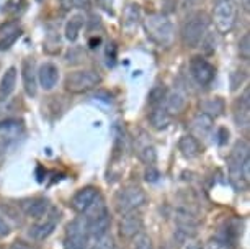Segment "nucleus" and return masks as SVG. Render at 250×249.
Segmentation results:
<instances>
[{
	"instance_id": "nucleus-1",
	"label": "nucleus",
	"mask_w": 250,
	"mask_h": 249,
	"mask_svg": "<svg viewBox=\"0 0 250 249\" xmlns=\"http://www.w3.org/2000/svg\"><path fill=\"white\" fill-rule=\"evenodd\" d=\"M144 30L147 36L160 48H170L173 43V23L165 13H149L144 20Z\"/></svg>"
},
{
	"instance_id": "nucleus-2",
	"label": "nucleus",
	"mask_w": 250,
	"mask_h": 249,
	"mask_svg": "<svg viewBox=\"0 0 250 249\" xmlns=\"http://www.w3.org/2000/svg\"><path fill=\"white\" fill-rule=\"evenodd\" d=\"M209 15L206 12H193L190 13L182 25V43L185 48H196L200 46L203 36L208 33L209 26Z\"/></svg>"
},
{
	"instance_id": "nucleus-3",
	"label": "nucleus",
	"mask_w": 250,
	"mask_h": 249,
	"mask_svg": "<svg viewBox=\"0 0 250 249\" xmlns=\"http://www.w3.org/2000/svg\"><path fill=\"white\" fill-rule=\"evenodd\" d=\"M87 229H88V234L93 238H100L103 234L108 233L110 229V225H111V217H110V211L103 204V200L98 199L93 202V205L88 208L87 211Z\"/></svg>"
},
{
	"instance_id": "nucleus-4",
	"label": "nucleus",
	"mask_w": 250,
	"mask_h": 249,
	"mask_svg": "<svg viewBox=\"0 0 250 249\" xmlns=\"http://www.w3.org/2000/svg\"><path fill=\"white\" fill-rule=\"evenodd\" d=\"M247 159H249L247 141H239V143H235V146L232 148V151H230L228 164H229L230 184H232L239 192L247 187V182H245L244 177H242V167H244V162L247 161Z\"/></svg>"
},
{
	"instance_id": "nucleus-5",
	"label": "nucleus",
	"mask_w": 250,
	"mask_h": 249,
	"mask_svg": "<svg viewBox=\"0 0 250 249\" xmlns=\"http://www.w3.org/2000/svg\"><path fill=\"white\" fill-rule=\"evenodd\" d=\"M102 76L93 69H82L70 72L64 81L65 91L70 93H85L100 86Z\"/></svg>"
},
{
	"instance_id": "nucleus-6",
	"label": "nucleus",
	"mask_w": 250,
	"mask_h": 249,
	"mask_svg": "<svg viewBox=\"0 0 250 249\" xmlns=\"http://www.w3.org/2000/svg\"><path fill=\"white\" fill-rule=\"evenodd\" d=\"M147 200L146 197L144 190L141 187H136V185H131V187H126V189L120 190L115 197V206L120 213H129V211H134L138 210L139 206H143Z\"/></svg>"
},
{
	"instance_id": "nucleus-7",
	"label": "nucleus",
	"mask_w": 250,
	"mask_h": 249,
	"mask_svg": "<svg viewBox=\"0 0 250 249\" xmlns=\"http://www.w3.org/2000/svg\"><path fill=\"white\" fill-rule=\"evenodd\" d=\"M88 229L85 217H79L72 220L65 229V249H88Z\"/></svg>"
},
{
	"instance_id": "nucleus-8",
	"label": "nucleus",
	"mask_w": 250,
	"mask_h": 249,
	"mask_svg": "<svg viewBox=\"0 0 250 249\" xmlns=\"http://www.w3.org/2000/svg\"><path fill=\"white\" fill-rule=\"evenodd\" d=\"M213 20L216 25V30L219 33H229L235 26L237 20V7L232 0H219L214 7Z\"/></svg>"
},
{
	"instance_id": "nucleus-9",
	"label": "nucleus",
	"mask_w": 250,
	"mask_h": 249,
	"mask_svg": "<svg viewBox=\"0 0 250 249\" xmlns=\"http://www.w3.org/2000/svg\"><path fill=\"white\" fill-rule=\"evenodd\" d=\"M190 74L195 79L196 84H200V86H209L214 81L216 69L209 61H206L201 56H195L190 63Z\"/></svg>"
},
{
	"instance_id": "nucleus-10",
	"label": "nucleus",
	"mask_w": 250,
	"mask_h": 249,
	"mask_svg": "<svg viewBox=\"0 0 250 249\" xmlns=\"http://www.w3.org/2000/svg\"><path fill=\"white\" fill-rule=\"evenodd\" d=\"M134 151L138 154V158L147 166H152L157 159V153H155V146L150 139V136L146 131L141 130L134 138Z\"/></svg>"
},
{
	"instance_id": "nucleus-11",
	"label": "nucleus",
	"mask_w": 250,
	"mask_h": 249,
	"mask_svg": "<svg viewBox=\"0 0 250 249\" xmlns=\"http://www.w3.org/2000/svg\"><path fill=\"white\" fill-rule=\"evenodd\" d=\"M58 222H59V213H58V211H54V210L48 211L41 222H38L35 226H31L30 236L33 239H38V241L46 239V238L51 236V234L54 233V228H56V225H58Z\"/></svg>"
},
{
	"instance_id": "nucleus-12",
	"label": "nucleus",
	"mask_w": 250,
	"mask_h": 249,
	"mask_svg": "<svg viewBox=\"0 0 250 249\" xmlns=\"http://www.w3.org/2000/svg\"><path fill=\"white\" fill-rule=\"evenodd\" d=\"M21 210L25 211L26 217L30 218H43L46 213L49 211V202L44 197H31V199L21 200Z\"/></svg>"
},
{
	"instance_id": "nucleus-13",
	"label": "nucleus",
	"mask_w": 250,
	"mask_h": 249,
	"mask_svg": "<svg viewBox=\"0 0 250 249\" xmlns=\"http://www.w3.org/2000/svg\"><path fill=\"white\" fill-rule=\"evenodd\" d=\"M97 199H98V190L95 187H83V189H80L77 194L72 197L70 205H72V208L75 211H79V213H85Z\"/></svg>"
},
{
	"instance_id": "nucleus-14",
	"label": "nucleus",
	"mask_w": 250,
	"mask_h": 249,
	"mask_svg": "<svg viewBox=\"0 0 250 249\" xmlns=\"http://www.w3.org/2000/svg\"><path fill=\"white\" fill-rule=\"evenodd\" d=\"M143 229V218H141L139 213H134V211H129V213H125L120 222V234L123 238L129 239L134 238L136 234L141 233Z\"/></svg>"
},
{
	"instance_id": "nucleus-15",
	"label": "nucleus",
	"mask_w": 250,
	"mask_h": 249,
	"mask_svg": "<svg viewBox=\"0 0 250 249\" xmlns=\"http://www.w3.org/2000/svg\"><path fill=\"white\" fill-rule=\"evenodd\" d=\"M191 136L196 141H206L213 133V118L206 116L205 113H198L190 123Z\"/></svg>"
},
{
	"instance_id": "nucleus-16",
	"label": "nucleus",
	"mask_w": 250,
	"mask_h": 249,
	"mask_svg": "<svg viewBox=\"0 0 250 249\" xmlns=\"http://www.w3.org/2000/svg\"><path fill=\"white\" fill-rule=\"evenodd\" d=\"M59 81V69L54 63H44L38 69V82L44 91H51Z\"/></svg>"
},
{
	"instance_id": "nucleus-17",
	"label": "nucleus",
	"mask_w": 250,
	"mask_h": 249,
	"mask_svg": "<svg viewBox=\"0 0 250 249\" xmlns=\"http://www.w3.org/2000/svg\"><path fill=\"white\" fill-rule=\"evenodd\" d=\"M21 76H23V87H25V92L30 97H35L38 92V76L35 70V63H33L31 59L23 61Z\"/></svg>"
},
{
	"instance_id": "nucleus-18",
	"label": "nucleus",
	"mask_w": 250,
	"mask_h": 249,
	"mask_svg": "<svg viewBox=\"0 0 250 249\" xmlns=\"http://www.w3.org/2000/svg\"><path fill=\"white\" fill-rule=\"evenodd\" d=\"M234 120H235V125H237L240 130H249V125H250L249 91H245L244 97H240L237 100V105H235V112H234Z\"/></svg>"
},
{
	"instance_id": "nucleus-19",
	"label": "nucleus",
	"mask_w": 250,
	"mask_h": 249,
	"mask_svg": "<svg viewBox=\"0 0 250 249\" xmlns=\"http://www.w3.org/2000/svg\"><path fill=\"white\" fill-rule=\"evenodd\" d=\"M20 38V25L17 22H8L0 26V51H5Z\"/></svg>"
},
{
	"instance_id": "nucleus-20",
	"label": "nucleus",
	"mask_w": 250,
	"mask_h": 249,
	"mask_svg": "<svg viewBox=\"0 0 250 249\" xmlns=\"http://www.w3.org/2000/svg\"><path fill=\"white\" fill-rule=\"evenodd\" d=\"M185 105H187V97H185V93H183L182 91L175 89V91L165 93V105H164V109L167 110L170 115L182 113L183 109H185Z\"/></svg>"
},
{
	"instance_id": "nucleus-21",
	"label": "nucleus",
	"mask_w": 250,
	"mask_h": 249,
	"mask_svg": "<svg viewBox=\"0 0 250 249\" xmlns=\"http://www.w3.org/2000/svg\"><path fill=\"white\" fill-rule=\"evenodd\" d=\"M178 149H180L182 156L187 159H195L196 156H200V153H201L200 143H198L191 135L182 136L180 141H178Z\"/></svg>"
},
{
	"instance_id": "nucleus-22",
	"label": "nucleus",
	"mask_w": 250,
	"mask_h": 249,
	"mask_svg": "<svg viewBox=\"0 0 250 249\" xmlns=\"http://www.w3.org/2000/svg\"><path fill=\"white\" fill-rule=\"evenodd\" d=\"M17 68H10L0 79V100H7L17 86Z\"/></svg>"
},
{
	"instance_id": "nucleus-23",
	"label": "nucleus",
	"mask_w": 250,
	"mask_h": 249,
	"mask_svg": "<svg viewBox=\"0 0 250 249\" xmlns=\"http://www.w3.org/2000/svg\"><path fill=\"white\" fill-rule=\"evenodd\" d=\"M170 116L172 115L168 113L162 105H155L152 107V110H150V113H149V121L155 130H164L170 123Z\"/></svg>"
},
{
	"instance_id": "nucleus-24",
	"label": "nucleus",
	"mask_w": 250,
	"mask_h": 249,
	"mask_svg": "<svg viewBox=\"0 0 250 249\" xmlns=\"http://www.w3.org/2000/svg\"><path fill=\"white\" fill-rule=\"evenodd\" d=\"M201 107V113H205L209 118H218V116L224 112V100L219 97H213V98H206L200 103Z\"/></svg>"
},
{
	"instance_id": "nucleus-25",
	"label": "nucleus",
	"mask_w": 250,
	"mask_h": 249,
	"mask_svg": "<svg viewBox=\"0 0 250 249\" xmlns=\"http://www.w3.org/2000/svg\"><path fill=\"white\" fill-rule=\"evenodd\" d=\"M83 23H85V18H83L82 13H75V15L70 17L69 22L65 23V38L69 41L77 40L83 28Z\"/></svg>"
},
{
	"instance_id": "nucleus-26",
	"label": "nucleus",
	"mask_w": 250,
	"mask_h": 249,
	"mask_svg": "<svg viewBox=\"0 0 250 249\" xmlns=\"http://www.w3.org/2000/svg\"><path fill=\"white\" fill-rule=\"evenodd\" d=\"M177 225H178V231L180 233H185V234H190V236H193V234L196 233V222L195 218L190 217V215L187 213H180L177 217Z\"/></svg>"
},
{
	"instance_id": "nucleus-27",
	"label": "nucleus",
	"mask_w": 250,
	"mask_h": 249,
	"mask_svg": "<svg viewBox=\"0 0 250 249\" xmlns=\"http://www.w3.org/2000/svg\"><path fill=\"white\" fill-rule=\"evenodd\" d=\"M141 18V12L138 5H129L125 12V25H138Z\"/></svg>"
},
{
	"instance_id": "nucleus-28",
	"label": "nucleus",
	"mask_w": 250,
	"mask_h": 249,
	"mask_svg": "<svg viewBox=\"0 0 250 249\" xmlns=\"http://www.w3.org/2000/svg\"><path fill=\"white\" fill-rule=\"evenodd\" d=\"M200 45H201V49L205 54H213L216 51V38L211 35V33H206V35L203 36Z\"/></svg>"
},
{
	"instance_id": "nucleus-29",
	"label": "nucleus",
	"mask_w": 250,
	"mask_h": 249,
	"mask_svg": "<svg viewBox=\"0 0 250 249\" xmlns=\"http://www.w3.org/2000/svg\"><path fill=\"white\" fill-rule=\"evenodd\" d=\"M133 249H152V239L144 233L136 234L134 243H133Z\"/></svg>"
},
{
	"instance_id": "nucleus-30",
	"label": "nucleus",
	"mask_w": 250,
	"mask_h": 249,
	"mask_svg": "<svg viewBox=\"0 0 250 249\" xmlns=\"http://www.w3.org/2000/svg\"><path fill=\"white\" fill-rule=\"evenodd\" d=\"M239 54L244 61L250 59V35L249 33H245L239 41Z\"/></svg>"
},
{
	"instance_id": "nucleus-31",
	"label": "nucleus",
	"mask_w": 250,
	"mask_h": 249,
	"mask_svg": "<svg viewBox=\"0 0 250 249\" xmlns=\"http://www.w3.org/2000/svg\"><path fill=\"white\" fill-rule=\"evenodd\" d=\"M92 249H115V241L110 234H103V236L97 238V243L93 244Z\"/></svg>"
},
{
	"instance_id": "nucleus-32",
	"label": "nucleus",
	"mask_w": 250,
	"mask_h": 249,
	"mask_svg": "<svg viewBox=\"0 0 250 249\" xmlns=\"http://www.w3.org/2000/svg\"><path fill=\"white\" fill-rule=\"evenodd\" d=\"M165 98V89L164 87H155L149 95V102L150 105L155 107V105H162V100Z\"/></svg>"
},
{
	"instance_id": "nucleus-33",
	"label": "nucleus",
	"mask_w": 250,
	"mask_h": 249,
	"mask_svg": "<svg viewBox=\"0 0 250 249\" xmlns=\"http://www.w3.org/2000/svg\"><path fill=\"white\" fill-rule=\"evenodd\" d=\"M97 8H100L103 12H108L110 13L113 10V0H93Z\"/></svg>"
},
{
	"instance_id": "nucleus-34",
	"label": "nucleus",
	"mask_w": 250,
	"mask_h": 249,
	"mask_svg": "<svg viewBox=\"0 0 250 249\" xmlns=\"http://www.w3.org/2000/svg\"><path fill=\"white\" fill-rule=\"evenodd\" d=\"M203 249H228L226 248V244L223 241H218V239H211V241H208L205 244V248Z\"/></svg>"
},
{
	"instance_id": "nucleus-35",
	"label": "nucleus",
	"mask_w": 250,
	"mask_h": 249,
	"mask_svg": "<svg viewBox=\"0 0 250 249\" xmlns=\"http://www.w3.org/2000/svg\"><path fill=\"white\" fill-rule=\"evenodd\" d=\"M8 233H10V226H8V223L5 222V218L0 217V238L8 236Z\"/></svg>"
},
{
	"instance_id": "nucleus-36",
	"label": "nucleus",
	"mask_w": 250,
	"mask_h": 249,
	"mask_svg": "<svg viewBox=\"0 0 250 249\" xmlns=\"http://www.w3.org/2000/svg\"><path fill=\"white\" fill-rule=\"evenodd\" d=\"M10 249H36V248L31 246V244L25 243V241H13Z\"/></svg>"
},
{
	"instance_id": "nucleus-37",
	"label": "nucleus",
	"mask_w": 250,
	"mask_h": 249,
	"mask_svg": "<svg viewBox=\"0 0 250 249\" xmlns=\"http://www.w3.org/2000/svg\"><path fill=\"white\" fill-rule=\"evenodd\" d=\"M157 177H159V172L154 171L152 167H149V171L146 172V179H147V182H155L157 181Z\"/></svg>"
},
{
	"instance_id": "nucleus-38",
	"label": "nucleus",
	"mask_w": 250,
	"mask_h": 249,
	"mask_svg": "<svg viewBox=\"0 0 250 249\" xmlns=\"http://www.w3.org/2000/svg\"><path fill=\"white\" fill-rule=\"evenodd\" d=\"M226 138H229V131L226 130V128H221L219 130V144H224Z\"/></svg>"
},
{
	"instance_id": "nucleus-39",
	"label": "nucleus",
	"mask_w": 250,
	"mask_h": 249,
	"mask_svg": "<svg viewBox=\"0 0 250 249\" xmlns=\"http://www.w3.org/2000/svg\"><path fill=\"white\" fill-rule=\"evenodd\" d=\"M240 3H242L244 10H247V12H249V8H250V0H240Z\"/></svg>"
},
{
	"instance_id": "nucleus-40",
	"label": "nucleus",
	"mask_w": 250,
	"mask_h": 249,
	"mask_svg": "<svg viewBox=\"0 0 250 249\" xmlns=\"http://www.w3.org/2000/svg\"><path fill=\"white\" fill-rule=\"evenodd\" d=\"M187 249H201V248L198 246V244H193V243H191V244H188V248H187Z\"/></svg>"
},
{
	"instance_id": "nucleus-41",
	"label": "nucleus",
	"mask_w": 250,
	"mask_h": 249,
	"mask_svg": "<svg viewBox=\"0 0 250 249\" xmlns=\"http://www.w3.org/2000/svg\"><path fill=\"white\" fill-rule=\"evenodd\" d=\"M35 2H38V3H43V2H44V0H35Z\"/></svg>"
}]
</instances>
